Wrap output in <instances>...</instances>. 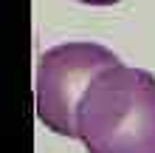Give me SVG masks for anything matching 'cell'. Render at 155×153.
Returning a JSON list of instances; mask_svg holds the SVG:
<instances>
[{
    "mask_svg": "<svg viewBox=\"0 0 155 153\" xmlns=\"http://www.w3.org/2000/svg\"><path fill=\"white\" fill-rule=\"evenodd\" d=\"M79 3H87V6H113V3H121V0H79Z\"/></svg>",
    "mask_w": 155,
    "mask_h": 153,
    "instance_id": "3",
    "label": "cell"
},
{
    "mask_svg": "<svg viewBox=\"0 0 155 153\" xmlns=\"http://www.w3.org/2000/svg\"><path fill=\"white\" fill-rule=\"evenodd\" d=\"M118 57L99 43H62L48 48L37 65V116L59 136H76V108L87 85Z\"/></svg>",
    "mask_w": 155,
    "mask_h": 153,
    "instance_id": "2",
    "label": "cell"
},
{
    "mask_svg": "<svg viewBox=\"0 0 155 153\" xmlns=\"http://www.w3.org/2000/svg\"><path fill=\"white\" fill-rule=\"evenodd\" d=\"M76 136L87 153H155V77L121 62L102 71L79 99Z\"/></svg>",
    "mask_w": 155,
    "mask_h": 153,
    "instance_id": "1",
    "label": "cell"
}]
</instances>
